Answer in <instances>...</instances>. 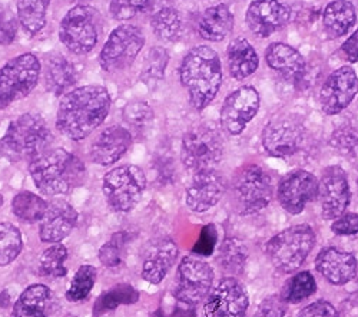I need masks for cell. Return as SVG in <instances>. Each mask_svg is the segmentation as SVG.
Returning a JSON list of instances; mask_svg holds the SVG:
<instances>
[{"instance_id": "33", "label": "cell", "mask_w": 358, "mask_h": 317, "mask_svg": "<svg viewBox=\"0 0 358 317\" xmlns=\"http://www.w3.org/2000/svg\"><path fill=\"white\" fill-rule=\"evenodd\" d=\"M139 292L129 283H119L103 292L94 304V317H101L108 311L117 309L119 306L135 304L139 300Z\"/></svg>"}, {"instance_id": "16", "label": "cell", "mask_w": 358, "mask_h": 317, "mask_svg": "<svg viewBox=\"0 0 358 317\" xmlns=\"http://www.w3.org/2000/svg\"><path fill=\"white\" fill-rule=\"evenodd\" d=\"M261 98L254 86L245 85L229 94L221 108V125L232 136L241 135L247 125L257 117Z\"/></svg>"}, {"instance_id": "19", "label": "cell", "mask_w": 358, "mask_h": 317, "mask_svg": "<svg viewBox=\"0 0 358 317\" xmlns=\"http://www.w3.org/2000/svg\"><path fill=\"white\" fill-rule=\"evenodd\" d=\"M291 20V10L278 0H252L245 15L251 34L265 39L284 29Z\"/></svg>"}, {"instance_id": "43", "label": "cell", "mask_w": 358, "mask_h": 317, "mask_svg": "<svg viewBox=\"0 0 358 317\" xmlns=\"http://www.w3.org/2000/svg\"><path fill=\"white\" fill-rule=\"evenodd\" d=\"M331 148L348 160L358 158V131L351 127H343L333 132L330 138Z\"/></svg>"}, {"instance_id": "21", "label": "cell", "mask_w": 358, "mask_h": 317, "mask_svg": "<svg viewBox=\"0 0 358 317\" xmlns=\"http://www.w3.org/2000/svg\"><path fill=\"white\" fill-rule=\"evenodd\" d=\"M134 136L128 128L121 125L108 127L92 141L89 157L101 167L113 165L129 151Z\"/></svg>"}, {"instance_id": "37", "label": "cell", "mask_w": 358, "mask_h": 317, "mask_svg": "<svg viewBox=\"0 0 358 317\" xmlns=\"http://www.w3.org/2000/svg\"><path fill=\"white\" fill-rule=\"evenodd\" d=\"M169 64V52L164 46H154L148 50L142 71L141 80L148 86H154L165 78V72Z\"/></svg>"}, {"instance_id": "8", "label": "cell", "mask_w": 358, "mask_h": 317, "mask_svg": "<svg viewBox=\"0 0 358 317\" xmlns=\"http://www.w3.org/2000/svg\"><path fill=\"white\" fill-rule=\"evenodd\" d=\"M146 184V176L139 167L125 164L106 172L102 192L110 210L129 213L141 203Z\"/></svg>"}, {"instance_id": "34", "label": "cell", "mask_w": 358, "mask_h": 317, "mask_svg": "<svg viewBox=\"0 0 358 317\" xmlns=\"http://www.w3.org/2000/svg\"><path fill=\"white\" fill-rule=\"evenodd\" d=\"M49 203L41 195L31 191H22L12 199V213L24 224L41 223L48 211Z\"/></svg>"}, {"instance_id": "3", "label": "cell", "mask_w": 358, "mask_h": 317, "mask_svg": "<svg viewBox=\"0 0 358 317\" xmlns=\"http://www.w3.org/2000/svg\"><path fill=\"white\" fill-rule=\"evenodd\" d=\"M29 172L42 194L57 197L66 195L83 184L86 165L65 148H55L29 162Z\"/></svg>"}, {"instance_id": "35", "label": "cell", "mask_w": 358, "mask_h": 317, "mask_svg": "<svg viewBox=\"0 0 358 317\" xmlns=\"http://www.w3.org/2000/svg\"><path fill=\"white\" fill-rule=\"evenodd\" d=\"M69 257L68 248L62 243L49 246L41 255L38 263V276L45 279H61L68 274L66 260Z\"/></svg>"}, {"instance_id": "7", "label": "cell", "mask_w": 358, "mask_h": 317, "mask_svg": "<svg viewBox=\"0 0 358 317\" xmlns=\"http://www.w3.org/2000/svg\"><path fill=\"white\" fill-rule=\"evenodd\" d=\"M101 35V15L89 5H75L59 24V41L73 55L91 53Z\"/></svg>"}, {"instance_id": "23", "label": "cell", "mask_w": 358, "mask_h": 317, "mask_svg": "<svg viewBox=\"0 0 358 317\" xmlns=\"http://www.w3.org/2000/svg\"><path fill=\"white\" fill-rule=\"evenodd\" d=\"M179 254L176 243L169 237L157 239L148 244L143 263H142V277L149 284H159L168 276L169 270L173 267Z\"/></svg>"}, {"instance_id": "9", "label": "cell", "mask_w": 358, "mask_h": 317, "mask_svg": "<svg viewBox=\"0 0 358 317\" xmlns=\"http://www.w3.org/2000/svg\"><path fill=\"white\" fill-rule=\"evenodd\" d=\"M274 188L273 178L257 164L243 167L232 180V197L238 211L251 216L270 206Z\"/></svg>"}, {"instance_id": "17", "label": "cell", "mask_w": 358, "mask_h": 317, "mask_svg": "<svg viewBox=\"0 0 358 317\" xmlns=\"http://www.w3.org/2000/svg\"><path fill=\"white\" fill-rule=\"evenodd\" d=\"M318 197V180L306 169H294L285 174L277 188L280 206L289 214H301L307 204Z\"/></svg>"}, {"instance_id": "42", "label": "cell", "mask_w": 358, "mask_h": 317, "mask_svg": "<svg viewBox=\"0 0 358 317\" xmlns=\"http://www.w3.org/2000/svg\"><path fill=\"white\" fill-rule=\"evenodd\" d=\"M154 117L152 106L142 101L131 102L124 109V122L129 127V131H143L154 122Z\"/></svg>"}, {"instance_id": "39", "label": "cell", "mask_w": 358, "mask_h": 317, "mask_svg": "<svg viewBox=\"0 0 358 317\" xmlns=\"http://www.w3.org/2000/svg\"><path fill=\"white\" fill-rule=\"evenodd\" d=\"M132 239L134 237L128 230H122V232L115 233L110 237V240H108L99 248V262L109 269L121 266L125 258L127 246L131 243Z\"/></svg>"}, {"instance_id": "20", "label": "cell", "mask_w": 358, "mask_h": 317, "mask_svg": "<svg viewBox=\"0 0 358 317\" xmlns=\"http://www.w3.org/2000/svg\"><path fill=\"white\" fill-rule=\"evenodd\" d=\"M225 192V180L217 169L195 172L185 192V204L194 213L215 207Z\"/></svg>"}, {"instance_id": "47", "label": "cell", "mask_w": 358, "mask_h": 317, "mask_svg": "<svg viewBox=\"0 0 358 317\" xmlns=\"http://www.w3.org/2000/svg\"><path fill=\"white\" fill-rule=\"evenodd\" d=\"M296 317H340V314L330 302L317 300L298 311Z\"/></svg>"}, {"instance_id": "50", "label": "cell", "mask_w": 358, "mask_h": 317, "mask_svg": "<svg viewBox=\"0 0 358 317\" xmlns=\"http://www.w3.org/2000/svg\"><path fill=\"white\" fill-rule=\"evenodd\" d=\"M341 52L350 64L358 62V29L341 45Z\"/></svg>"}, {"instance_id": "40", "label": "cell", "mask_w": 358, "mask_h": 317, "mask_svg": "<svg viewBox=\"0 0 358 317\" xmlns=\"http://www.w3.org/2000/svg\"><path fill=\"white\" fill-rule=\"evenodd\" d=\"M98 279V270L91 265L80 266L76 273L73 274V279L71 280V284L65 293V297L68 302L78 303L91 295L94 286Z\"/></svg>"}, {"instance_id": "41", "label": "cell", "mask_w": 358, "mask_h": 317, "mask_svg": "<svg viewBox=\"0 0 358 317\" xmlns=\"http://www.w3.org/2000/svg\"><path fill=\"white\" fill-rule=\"evenodd\" d=\"M317 292V281L310 272L294 274L285 284L282 297L288 304L301 303Z\"/></svg>"}, {"instance_id": "32", "label": "cell", "mask_w": 358, "mask_h": 317, "mask_svg": "<svg viewBox=\"0 0 358 317\" xmlns=\"http://www.w3.org/2000/svg\"><path fill=\"white\" fill-rule=\"evenodd\" d=\"M49 6L50 0H17V20L27 35L36 36L43 31L48 20Z\"/></svg>"}, {"instance_id": "51", "label": "cell", "mask_w": 358, "mask_h": 317, "mask_svg": "<svg viewBox=\"0 0 358 317\" xmlns=\"http://www.w3.org/2000/svg\"><path fill=\"white\" fill-rule=\"evenodd\" d=\"M72 2L76 5H86L87 2H91V0H72Z\"/></svg>"}, {"instance_id": "25", "label": "cell", "mask_w": 358, "mask_h": 317, "mask_svg": "<svg viewBox=\"0 0 358 317\" xmlns=\"http://www.w3.org/2000/svg\"><path fill=\"white\" fill-rule=\"evenodd\" d=\"M43 80L48 92L61 97L66 95L78 82V73L73 64L62 55H52L46 57L43 66Z\"/></svg>"}, {"instance_id": "24", "label": "cell", "mask_w": 358, "mask_h": 317, "mask_svg": "<svg viewBox=\"0 0 358 317\" xmlns=\"http://www.w3.org/2000/svg\"><path fill=\"white\" fill-rule=\"evenodd\" d=\"M317 272L334 286L352 281L358 274V263L354 254L337 247L322 248L315 257Z\"/></svg>"}, {"instance_id": "2", "label": "cell", "mask_w": 358, "mask_h": 317, "mask_svg": "<svg viewBox=\"0 0 358 317\" xmlns=\"http://www.w3.org/2000/svg\"><path fill=\"white\" fill-rule=\"evenodd\" d=\"M179 79L196 111L210 106L222 85V62L217 50L206 45L192 48L179 66Z\"/></svg>"}, {"instance_id": "13", "label": "cell", "mask_w": 358, "mask_h": 317, "mask_svg": "<svg viewBox=\"0 0 358 317\" xmlns=\"http://www.w3.org/2000/svg\"><path fill=\"white\" fill-rule=\"evenodd\" d=\"M306 139L303 121L292 113L277 115L268 121L261 134L264 151L274 158L285 160L301 150Z\"/></svg>"}, {"instance_id": "4", "label": "cell", "mask_w": 358, "mask_h": 317, "mask_svg": "<svg viewBox=\"0 0 358 317\" xmlns=\"http://www.w3.org/2000/svg\"><path fill=\"white\" fill-rule=\"evenodd\" d=\"M53 142L52 131L39 113L26 112L13 120L0 138V155L9 162L34 161Z\"/></svg>"}, {"instance_id": "26", "label": "cell", "mask_w": 358, "mask_h": 317, "mask_svg": "<svg viewBox=\"0 0 358 317\" xmlns=\"http://www.w3.org/2000/svg\"><path fill=\"white\" fill-rule=\"evenodd\" d=\"M55 295L45 284H31L13 304L10 317H52Z\"/></svg>"}, {"instance_id": "45", "label": "cell", "mask_w": 358, "mask_h": 317, "mask_svg": "<svg viewBox=\"0 0 358 317\" xmlns=\"http://www.w3.org/2000/svg\"><path fill=\"white\" fill-rule=\"evenodd\" d=\"M17 19L6 9L0 8V45L13 43L17 35Z\"/></svg>"}, {"instance_id": "12", "label": "cell", "mask_w": 358, "mask_h": 317, "mask_svg": "<svg viewBox=\"0 0 358 317\" xmlns=\"http://www.w3.org/2000/svg\"><path fill=\"white\" fill-rule=\"evenodd\" d=\"M215 272L210 263L195 255L184 257L176 270L173 297L187 306H196L214 287Z\"/></svg>"}, {"instance_id": "22", "label": "cell", "mask_w": 358, "mask_h": 317, "mask_svg": "<svg viewBox=\"0 0 358 317\" xmlns=\"http://www.w3.org/2000/svg\"><path fill=\"white\" fill-rule=\"evenodd\" d=\"M78 211L65 199H53L39 225V239L43 243H61L78 224Z\"/></svg>"}, {"instance_id": "10", "label": "cell", "mask_w": 358, "mask_h": 317, "mask_svg": "<svg viewBox=\"0 0 358 317\" xmlns=\"http://www.w3.org/2000/svg\"><path fill=\"white\" fill-rule=\"evenodd\" d=\"M145 43L146 38L139 26L125 23L115 27L99 53L101 68L106 73L122 72L131 68Z\"/></svg>"}, {"instance_id": "30", "label": "cell", "mask_w": 358, "mask_h": 317, "mask_svg": "<svg viewBox=\"0 0 358 317\" xmlns=\"http://www.w3.org/2000/svg\"><path fill=\"white\" fill-rule=\"evenodd\" d=\"M355 22V8L348 0H333L325 6L322 13L324 31L333 39L347 35L354 27Z\"/></svg>"}, {"instance_id": "11", "label": "cell", "mask_w": 358, "mask_h": 317, "mask_svg": "<svg viewBox=\"0 0 358 317\" xmlns=\"http://www.w3.org/2000/svg\"><path fill=\"white\" fill-rule=\"evenodd\" d=\"M224 157V141L211 127L201 125L188 131L181 142V161L194 174L215 169Z\"/></svg>"}, {"instance_id": "28", "label": "cell", "mask_w": 358, "mask_h": 317, "mask_svg": "<svg viewBox=\"0 0 358 317\" xmlns=\"http://www.w3.org/2000/svg\"><path fill=\"white\" fill-rule=\"evenodd\" d=\"M265 61L273 71L288 78L303 76L307 68L304 56L295 48L281 42L271 43L265 49Z\"/></svg>"}, {"instance_id": "49", "label": "cell", "mask_w": 358, "mask_h": 317, "mask_svg": "<svg viewBox=\"0 0 358 317\" xmlns=\"http://www.w3.org/2000/svg\"><path fill=\"white\" fill-rule=\"evenodd\" d=\"M217 240H218V233H217L215 225L214 224L205 225L194 251L198 254H203V255L211 254L214 251Z\"/></svg>"}, {"instance_id": "38", "label": "cell", "mask_w": 358, "mask_h": 317, "mask_svg": "<svg viewBox=\"0 0 358 317\" xmlns=\"http://www.w3.org/2000/svg\"><path fill=\"white\" fill-rule=\"evenodd\" d=\"M23 250L20 230L12 223H0V267L12 265Z\"/></svg>"}, {"instance_id": "48", "label": "cell", "mask_w": 358, "mask_h": 317, "mask_svg": "<svg viewBox=\"0 0 358 317\" xmlns=\"http://www.w3.org/2000/svg\"><path fill=\"white\" fill-rule=\"evenodd\" d=\"M287 302L281 295H273L266 297L259 304L262 317H284L287 314Z\"/></svg>"}, {"instance_id": "27", "label": "cell", "mask_w": 358, "mask_h": 317, "mask_svg": "<svg viewBox=\"0 0 358 317\" xmlns=\"http://www.w3.org/2000/svg\"><path fill=\"white\" fill-rule=\"evenodd\" d=\"M234 15L227 5L208 8L196 22V31L203 41L221 42L234 31Z\"/></svg>"}, {"instance_id": "44", "label": "cell", "mask_w": 358, "mask_h": 317, "mask_svg": "<svg viewBox=\"0 0 358 317\" xmlns=\"http://www.w3.org/2000/svg\"><path fill=\"white\" fill-rule=\"evenodd\" d=\"M151 0H110L109 13L117 22H128L149 10Z\"/></svg>"}, {"instance_id": "15", "label": "cell", "mask_w": 358, "mask_h": 317, "mask_svg": "<svg viewBox=\"0 0 358 317\" xmlns=\"http://www.w3.org/2000/svg\"><path fill=\"white\" fill-rule=\"evenodd\" d=\"M250 297L245 286L235 277H224L213 287L203 304L205 317H247Z\"/></svg>"}, {"instance_id": "36", "label": "cell", "mask_w": 358, "mask_h": 317, "mask_svg": "<svg viewBox=\"0 0 358 317\" xmlns=\"http://www.w3.org/2000/svg\"><path fill=\"white\" fill-rule=\"evenodd\" d=\"M248 258V248L244 241L236 237H228L222 241L217 262L227 273L238 274L245 267Z\"/></svg>"}, {"instance_id": "53", "label": "cell", "mask_w": 358, "mask_h": 317, "mask_svg": "<svg viewBox=\"0 0 358 317\" xmlns=\"http://www.w3.org/2000/svg\"><path fill=\"white\" fill-rule=\"evenodd\" d=\"M64 317H79V316H76V314H72V313H68V314H65Z\"/></svg>"}, {"instance_id": "6", "label": "cell", "mask_w": 358, "mask_h": 317, "mask_svg": "<svg viewBox=\"0 0 358 317\" xmlns=\"http://www.w3.org/2000/svg\"><path fill=\"white\" fill-rule=\"evenodd\" d=\"M42 76V64L35 53H20L0 68V111L32 94Z\"/></svg>"}, {"instance_id": "31", "label": "cell", "mask_w": 358, "mask_h": 317, "mask_svg": "<svg viewBox=\"0 0 358 317\" xmlns=\"http://www.w3.org/2000/svg\"><path fill=\"white\" fill-rule=\"evenodd\" d=\"M184 17L173 5L159 8L152 12L151 29L162 42H178L184 35Z\"/></svg>"}, {"instance_id": "18", "label": "cell", "mask_w": 358, "mask_h": 317, "mask_svg": "<svg viewBox=\"0 0 358 317\" xmlns=\"http://www.w3.org/2000/svg\"><path fill=\"white\" fill-rule=\"evenodd\" d=\"M358 94V76L351 66H341L328 76L320 91V105L325 115L343 112Z\"/></svg>"}, {"instance_id": "14", "label": "cell", "mask_w": 358, "mask_h": 317, "mask_svg": "<svg viewBox=\"0 0 358 317\" xmlns=\"http://www.w3.org/2000/svg\"><path fill=\"white\" fill-rule=\"evenodd\" d=\"M317 198L321 216L325 220H336L347 211L351 203V188L347 172L340 165H330L322 169Z\"/></svg>"}, {"instance_id": "1", "label": "cell", "mask_w": 358, "mask_h": 317, "mask_svg": "<svg viewBox=\"0 0 358 317\" xmlns=\"http://www.w3.org/2000/svg\"><path fill=\"white\" fill-rule=\"evenodd\" d=\"M112 98L105 86L85 85L62 97L56 113V129L65 138L83 141L108 118Z\"/></svg>"}, {"instance_id": "52", "label": "cell", "mask_w": 358, "mask_h": 317, "mask_svg": "<svg viewBox=\"0 0 358 317\" xmlns=\"http://www.w3.org/2000/svg\"><path fill=\"white\" fill-rule=\"evenodd\" d=\"M3 203H5V198H3V195H2V194H0V207L3 206Z\"/></svg>"}, {"instance_id": "29", "label": "cell", "mask_w": 358, "mask_h": 317, "mask_svg": "<svg viewBox=\"0 0 358 317\" xmlns=\"http://www.w3.org/2000/svg\"><path fill=\"white\" fill-rule=\"evenodd\" d=\"M227 64L229 75L236 80H243L257 72L259 57L247 39L236 38L227 48Z\"/></svg>"}, {"instance_id": "46", "label": "cell", "mask_w": 358, "mask_h": 317, "mask_svg": "<svg viewBox=\"0 0 358 317\" xmlns=\"http://www.w3.org/2000/svg\"><path fill=\"white\" fill-rule=\"evenodd\" d=\"M331 232L336 236H354L358 234V214L344 213L331 224Z\"/></svg>"}, {"instance_id": "5", "label": "cell", "mask_w": 358, "mask_h": 317, "mask_svg": "<svg viewBox=\"0 0 358 317\" xmlns=\"http://www.w3.org/2000/svg\"><path fill=\"white\" fill-rule=\"evenodd\" d=\"M315 246V233L310 224H295L275 234L265 253L275 270L291 274L300 269Z\"/></svg>"}]
</instances>
